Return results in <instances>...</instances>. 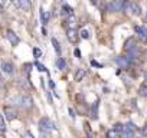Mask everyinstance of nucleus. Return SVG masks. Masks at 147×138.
Instances as JSON below:
<instances>
[{"mask_svg": "<svg viewBox=\"0 0 147 138\" xmlns=\"http://www.w3.org/2000/svg\"><path fill=\"white\" fill-rule=\"evenodd\" d=\"M115 63H117L121 69H127V68L130 66V62H128L127 56H118V58H115Z\"/></svg>", "mask_w": 147, "mask_h": 138, "instance_id": "9", "label": "nucleus"}, {"mask_svg": "<svg viewBox=\"0 0 147 138\" xmlns=\"http://www.w3.org/2000/svg\"><path fill=\"white\" fill-rule=\"evenodd\" d=\"M69 114H71L72 118H75V114H74V109H72V108H69Z\"/></svg>", "mask_w": 147, "mask_h": 138, "instance_id": "28", "label": "nucleus"}, {"mask_svg": "<svg viewBox=\"0 0 147 138\" xmlns=\"http://www.w3.org/2000/svg\"><path fill=\"white\" fill-rule=\"evenodd\" d=\"M52 45H53V49H55V52L58 53V55H61V45H59V42L55 39V38H52Z\"/></svg>", "mask_w": 147, "mask_h": 138, "instance_id": "18", "label": "nucleus"}, {"mask_svg": "<svg viewBox=\"0 0 147 138\" xmlns=\"http://www.w3.org/2000/svg\"><path fill=\"white\" fill-rule=\"evenodd\" d=\"M138 94H140V96L147 98V84H144V85H141V86L138 88Z\"/></svg>", "mask_w": 147, "mask_h": 138, "instance_id": "19", "label": "nucleus"}, {"mask_svg": "<svg viewBox=\"0 0 147 138\" xmlns=\"http://www.w3.org/2000/svg\"><path fill=\"white\" fill-rule=\"evenodd\" d=\"M123 12H127V13L134 15V16H140V15L143 13L140 5H138V3H134V2H130V3L125 2V6H124V10H123Z\"/></svg>", "mask_w": 147, "mask_h": 138, "instance_id": "2", "label": "nucleus"}, {"mask_svg": "<svg viewBox=\"0 0 147 138\" xmlns=\"http://www.w3.org/2000/svg\"><path fill=\"white\" fill-rule=\"evenodd\" d=\"M81 38H82V39H90V32H88L87 29H82V30H81Z\"/></svg>", "mask_w": 147, "mask_h": 138, "instance_id": "24", "label": "nucleus"}, {"mask_svg": "<svg viewBox=\"0 0 147 138\" xmlns=\"http://www.w3.org/2000/svg\"><path fill=\"white\" fill-rule=\"evenodd\" d=\"M40 22H42L43 26H46L48 22H49V13L46 10H43V9H40Z\"/></svg>", "mask_w": 147, "mask_h": 138, "instance_id": "15", "label": "nucleus"}, {"mask_svg": "<svg viewBox=\"0 0 147 138\" xmlns=\"http://www.w3.org/2000/svg\"><path fill=\"white\" fill-rule=\"evenodd\" d=\"M0 68H2V72H3L5 75H7V76H12V75L15 74V66H13V63L9 62V60H3Z\"/></svg>", "mask_w": 147, "mask_h": 138, "instance_id": "6", "label": "nucleus"}, {"mask_svg": "<svg viewBox=\"0 0 147 138\" xmlns=\"http://www.w3.org/2000/svg\"><path fill=\"white\" fill-rule=\"evenodd\" d=\"M125 6V2H121V0H115V2H111L107 5V10L110 13H117V12H123Z\"/></svg>", "mask_w": 147, "mask_h": 138, "instance_id": "4", "label": "nucleus"}, {"mask_svg": "<svg viewBox=\"0 0 147 138\" xmlns=\"http://www.w3.org/2000/svg\"><path fill=\"white\" fill-rule=\"evenodd\" d=\"M120 137H121V134L115 132L114 129H110V131L107 132V138H120Z\"/></svg>", "mask_w": 147, "mask_h": 138, "instance_id": "21", "label": "nucleus"}, {"mask_svg": "<svg viewBox=\"0 0 147 138\" xmlns=\"http://www.w3.org/2000/svg\"><path fill=\"white\" fill-rule=\"evenodd\" d=\"M52 129H53V124H52V121L49 118L45 117V118H42L39 121V131H40V134H48Z\"/></svg>", "mask_w": 147, "mask_h": 138, "instance_id": "3", "label": "nucleus"}, {"mask_svg": "<svg viewBox=\"0 0 147 138\" xmlns=\"http://www.w3.org/2000/svg\"><path fill=\"white\" fill-rule=\"evenodd\" d=\"M136 131H137V127H136L131 121H128V122L124 125L123 137H124V138H134V137H136Z\"/></svg>", "mask_w": 147, "mask_h": 138, "instance_id": "5", "label": "nucleus"}, {"mask_svg": "<svg viewBox=\"0 0 147 138\" xmlns=\"http://www.w3.org/2000/svg\"><path fill=\"white\" fill-rule=\"evenodd\" d=\"M74 53H75V56H78V58L81 56V52H80L78 49H75V52H74Z\"/></svg>", "mask_w": 147, "mask_h": 138, "instance_id": "29", "label": "nucleus"}, {"mask_svg": "<svg viewBox=\"0 0 147 138\" xmlns=\"http://www.w3.org/2000/svg\"><path fill=\"white\" fill-rule=\"evenodd\" d=\"M49 86H51V88H55V82L51 81V79H49Z\"/></svg>", "mask_w": 147, "mask_h": 138, "instance_id": "30", "label": "nucleus"}, {"mask_svg": "<svg viewBox=\"0 0 147 138\" xmlns=\"http://www.w3.org/2000/svg\"><path fill=\"white\" fill-rule=\"evenodd\" d=\"M5 131H6V127H5V121L0 117V135H5Z\"/></svg>", "mask_w": 147, "mask_h": 138, "instance_id": "23", "label": "nucleus"}, {"mask_svg": "<svg viewBox=\"0 0 147 138\" xmlns=\"http://www.w3.org/2000/svg\"><path fill=\"white\" fill-rule=\"evenodd\" d=\"M29 71H32V65L26 63V65H25V72H26V74H29Z\"/></svg>", "mask_w": 147, "mask_h": 138, "instance_id": "27", "label": "nucleus"}, {"mask_svg": "<svg viewBox=\"0 0 147 138\" xmlns=\"http://www.w3.org/2000/svg\"><path fill=\"white\" fill-rule=\"evenodd\" d=\"M75 25H77V19H75V16L68 17V26H69V29H75Z\"/></svg>", "mask_w": 147, "mask_h": 138, "instance_id": "20", "label": "nucleus"}, {"mask_svg": "<svg viewBox=\"0 0 147 138\" xmlns=\"http://www.w3.org/2000/svg\"><path fill=\"white\" fill-rule=\"evenodd\" d=\"M6 39L9 40V43H10L12 46H18L19 42H20L19 36H18L13 30H7V32H6Z\"/></svg>", "mask_w": 147, "mask_h": 138, "instance_id": "7", "label": "nucleus"}, {"mask_svg": "<svg viewBox=\"0 0 147 138\" xmlns=\"http://www.w3.org/2000/svg\"><path fill=\"white\" fill-rule=\"evenodd\" d=\"M66 36H68V40H69V42L77 43V40H78V33H77V30H75V29H68Z\"/></svg>", "mask_w": 147, "mask_h": 138, "instance_id": "12", "label": "nucleus"}, {"mask_svg": "<svg viewBox=\"0 0 147 138\" xmlns=\"http://www.w3.org/2000/svg\"><path fill=\"white\" fill-rule=\"evenodd\" d=\"M144 79H146V81H147V71H146V72H144Z\"/></svg>", "mask_w": 147, "mask_h": 138, "instance_id": "32", "label": "nucleus"}, {"mask_svg": "<svg viewBox=\"0 0 147 138\" xmlns=\"http://www.w3.org/2000/svg\"><path fill=\"white\" fill-rule=\"evenodd\" d=\"M5 118H6L7 121H13V119H16V118H18V112H16V109H15L13 107H6V108H5Z\"/></svg>", "mask_w": 147, "mask_h": 138, "instance_id": "8", "label": "nucleus"}, {"mask_svg": "<svg viewBox=\"0 0 147 138\" xmlns=\"http://www.w3.org/2000/svg\"><path fill=\"white\" fill-rule=\"evenodd\" d=\"M15 6L23 9V10H29L32 7V2H29V0H19V2H13Z\"/></svg>", "mask_w": 147, "mask_h": 138, "instance_id": "11", "label": "nucleus"}, {"mask_svg": "<svg viewBox=\"0 0 147 138\" xmlns=\"http://www.w3.org/2000/svg\"><path fill=\"white\" fill-rule=\"evenodd\" d=\"M134 138H138V137H134Z\"/></svg>", "mask_w": 147, "mask_h": 138, "instance_id": "34", "label": "nucleus"}, {"mask_svg": "<svg viewBox=\"0 0 147 138\" xmlns=\"http://www.w3.org/2000/svg\"><path fill=\"white\" fill-rule=\"evenodd\" d=\"M10 102L15 104V105H19V107H22V108H26V109H29V108L33 107V99H32L30 96H28V95L15 96V98L10 99Z\"/></svg>", "mask_w": 147, "mask_h": 138, "instance_id": "1", "label": "nucleus"}, {"mask_svg": "<svg viewBox=\"0 0 147 138\" xmlns=\"http://www.w3.org/2000/svg\"><path fill=\"white\" fill-rule=\"evenodd\" d=\"M87 138H94V137H92V135H88V137H87Z\"/></svg>", "mask_w": 147, "mask_h": 138, "instance_id": "33", "label": "nucleus"}, {"mask_svg": "<svg viewBox=\"0 0 147 138\" xmlns=\"http://www.w3.org/2000/svg\"><path fill=\"white\" fill-rule=\"evenodd\" d=\"M98 102H95L94 105H92V108H91V118H94V119H97L98 118Z\"/></svg>", "mask_w": 147, "mask_h": 138, "instance_id": "17", "label": "nucleus"}, {"mask_svg": "<svg viewBox=\"0 0 147 138\" xmlns=\"http://www.w3.org/2000/svg\"><path fill=\"white\" fill-rule=\"evenodd\" d=\"M35 66L38 68V71H40V72H48L46 66H45V65H42V63H39V62H35Z\"/></svg>", "mask_w": 147, "mask_h": 138, "instance_id": "22", "label": "nucleus"}, {"mask_svg": "<svg viewBox=\"0 0 147 138\" xmlns=\"http://www.w3.org/2000/svg\"><path fill=\"white\" fill-rule=\"evenodd\" d=\"M28 137H29V138H33V135H32L30 132H28Z\"/></svg>", "mask_w": 147, "mask_h": 138, "instance_id": "31", "label": "nucleus"}, {"mask_svg": "<svg viewBox=\"0 0 147 138\" xmlns=\"http://www.w3.org/2000/svg\"><path fill=\"white\" fill-rule=\"evenodd\" d=\"M141 135H143V138H147V124L143 127V129H141Z\"/></svg>", "mask_w": 147, "mask_h": 138, "instance_id": "26", "label": "nucleus"}, {"mask_svg": "<svg viewBox=\"0 0 147 138\" xmlns=\"http://www.w3.org/2000/svg\"><path fill=\"white\" fill-rule=\"evenodd\" d=\"M134 30H136V33L138 35V38H140L143 42L147 43V30H146V27H143V26H136Z\"/></svg>", "mask_w": 147, "mask_h": 138, "instance_id": "10", "label": "nucleus"}, {"mask_svg": "<svg viewBox=\"0 0 147 138\" xmlns=\"http://www.w3.org/2000/svg\"><path fill=\"white\" fill-rule=\"evenodd\" d=\"M85 75H87V71H85V69H82V68L77 69V72H75V81H77V82L82 81V78H84Z\"/></svg>", "mask_w": 147, "mask_h": 138, "instance_id": "14", "label": "nucleus"}, {"mask_svg": "<svg viewBox=\"0 0 147 138\" xmlns=\"http://www.w3.org/2000/svg\"><path fill=\"white\" fill-rule=\"evenodd\" d=\"M56 66H58L59 71H65V69H66V62H65L62 58H59V59L56 60Z\"/></svg>", "mask_w": 147, "mask_h": 138, "instance_id": "16", "label": "nucleus"}, {"mask_svg": "<svg viewBox=\"0 0 147 138\" xmlns=\"http://www.w3.org/2000/svg\"><path fill=\"white\" fill-rule=\"evenodd\" d=\"M33 55H35V58H39V56L42 55V50H40L39 48H35V49H33Z\"/></svg>", "mask_w": 147, "mask_h": 138, "instance_id": "25", "label": "nucleus"}, {"mask_svg": "<svg viewBox=\"0 0 147 138\" xmlns=\"http://www.w3.org/2000/svg\"><path fill=\"white\" fill-rule=\"evenodd\" d=\"M62 15L66 16V17H71V16H74V9L68 5H63L62 6Z\"/></svg>", "mask_w": 147, "mask_h": 138, "instance_id": "13", "label": "nucleus"}]
</instances>
